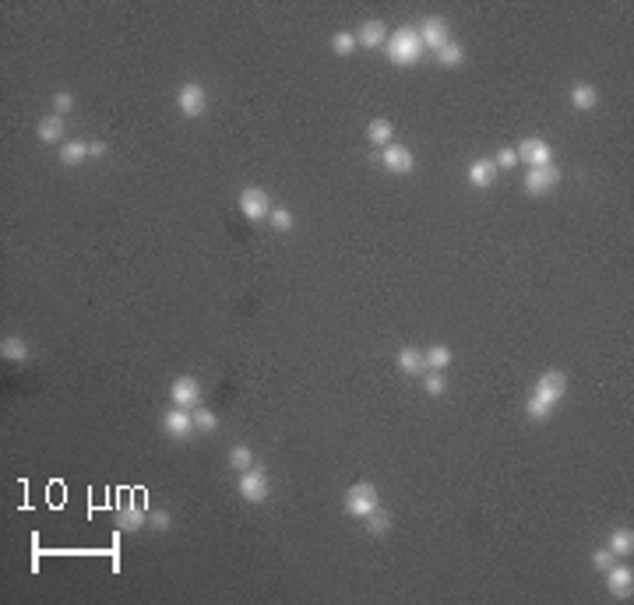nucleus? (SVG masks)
<instances>
[{
  "mask_svg": "<svg viewBox=\"0 0 634 605\" xmlns=\"http://www.w3.org/2000/svg\"><path fill=\"white\" fill-rule=\"evenodd\" d=\"M564 395H567V377H564L560 370L542 373L539 384H536V390H532V398H529V419H532V422H542V419L553 412V405H557Z\"/></svg>",
  "mask_w": 634,
  "mask_h": 605,
  "instance_id": "f257e3e1",
  "label": "nucleus"
},
{
  "mask_svg": "<svg viewBox=\"0 0 634 605\" xmlns=\"http://www.w3.org/2000/svg\"><path fill=\"white\" fill-rule=\"evenodd\" d=\"M384 46H388V60H391V64H399V67H412L416 60L427 53V46H423L416 28H399L395 36H388Z\"/></svg>",
  "mask_w": 634,
  "mask_h": 605,
  "instance_id": "f03ea898",
  "label": "nucleus"
},
{
  "mask_svg": "<svg viewBox=\"0 0 634 605\" xmlns=\"http://www.w3.org/2000/svg\"><path fill=\"white\" fill-rule=\"evenodd\" d=\"M377 490L370 486V482H356V486L346 493V510L352 514V518H370V514L377 510Z\"/></svg>",
  "mask_w": 634,
  "mask_h": 605,
  "instance_id": "7ed1b4c3",
  "label": "nucleus"
},
{
  "mask_svg": "<svg viewBox=\"0 0 634 605\" xmlns=\"http://www.w3.org/2000/svg\"><path fill=\"white\" fill-rule=\"evenodd\" d=\"M240 211H244V219L261 222V219L271 215V201H268V194L261 187H247L244 194H240Z\"/></svg>",
  "mask_w": 634,
  "mask_h": 605,
  "instance_id": "20e7f679",
  "label": "nucleus"
},
{
  "mask_svg": "<svg viewBox=\"0 0 634 605\" xmlns=\"http://www.w3.org/2000/svg\"><path fill=\"white\" fill-rule=\"evenodd\" d=\"M176 106H180V113H184V116H201V113L208 109V92H204V85L187 81L184 88H180Z\"/></svg>",
  "mask_w": 634,
  "mask_h": 605,
  "instance_id": "39448f33",
  "label": "nucleus"
},
{
  "mask_svg": "<svg viewBox=\"0 0 634 605\" xmlns=\"http://www.w3.org/2000/svg\"><path fill=\"white\" fill-rule=\"evenodd\" d=\"M518 162H529V169L550 166V162H553V148L542 141V138H525V141L518 144Z\"/></svg>",
  "mask_w": 634,
  "mask_h": 605,
  "instance_id": "423d86ee",
  "label": "nucleus"
},
{
  "mask_svg": "<svg viewBox=\"0 0 634 605\" xmlns=\"http://www.w3.org/2000/svg\"><path fill=\"white\" fill-rule=\"evenodd\" d=\"M240 496H244L247 503L268 500V475L261 468H247L244 475H240Z\"/></svg>",
  "mask_w": 634,
  "mask_h": 605,
  "instance_id": "0eeeda50",
  "label": "nucleus"
},
{
  "mask_svg": "<svg viewBox=\"0 0 634 605\" xmlns=\"http://www.w3.org/2000/svg\"><path fill=\"white\" fill-rule=\"evenodd\" d=\"M557 179H560V169L553 162L550 166H536V169L525 173V190L529 194H550L557 187Z\"/></svg>",
  "mask_w": 634,
  "mask_h": 605,
  "instance_id": "6e6552de",
  "label": "nucleus"
},
{
  "mask_svg": "<svg viewBox=\"0 0 634 605\" xmlns=\"http://www.w3.org/2000/svg\"><path fill=\"white\" fill-rule=\"evenodd\" d=\"M169 395H173V405H176V408H198V402H201V384H198L194 377H176L173 387H169Z\"/></svg>",
  "mask_w": 634,
  "mask_h": 605,
  "instance_id": "1a4fd4ad",
  "label": "nucleus"
},
{
  "mask_svg": "<svg viewBox=\"0 0 634 605\" xmlns=\"http://www.w3.org/2000/svg\"><path fill=\"white\" fill-rule=\"evenodd\" d=\"M419 39H423L427 50H441L444 43H451V28H447L444 18H427L423 28H419Z\"/></svg>",
  "mask_w": 634,
  "mask_h": 605,
  "instance_id": "9d476101",
  "label": "nucleus"
},
{
  "mask_svg": "<svg viewBox=\"0 0 634 605\" xmlns=\"http://www.w3.org/2000/svg\"><path fill=\"white\" fill-rule=\"evenodd\" d=\"M381 162H384V169L388 173H395V176H405V173H412V151L409 148H402V144H388L384 148V155H381Z\"/></svg>",
  "mask_w": 634,
  "mask_h": 605,
  "instance_id": "9b49d317",
  "label": "nucleus"
},
{
  "mask_svg": "<svg viewBox=\"0 0 634 605\" xmlns=\"http://www.w3.org/2000/svg\"><path fill=\"white\" fill-rule=\"evenodd\" d=\"M606 588H610V595L613 598H631V591H634V573H631V566H610L606 570Z\"/></svg>",
  "mask_w": 634,
  "mask_h": 605,
  "instance_id": "f8f14e48",
  "label": "nucleus"
},
{
  "mask_svg": "<svg viewBox=\"0 0 634 605\" xmlns=\"http://www.w3.org/2000/svg\"><path fill=\"white\" fill-rule=\"evenodd\" d=\"M116 525H120V531H138V528L148 525V514H145V507H141L138 500H127L124 507H120Z\"/></svg>",
  "mask_w": 634,
  "mask_h": 605,
  "instance_id": "ddd939ff",
  "label": "nucleus"
},
{
  "mask_svg": "<svg viewBox=\"0 0 634 605\" xmlns=\"http://www.w3.org/2000/svg\"><path fill=\"white\" fill-rule=\"evenodd\" d=\"M162 430L169 433V437H187L191 430H194V415H187V408H173V412H166L162 415Z\"/></svg>",
  "mask_w": 634,
  "mask_h": 605,
  "instance_id": "4468645a",
  "label": "nucleus"
},
{
  "mask_svg": "<svg viewBox=\"0 0 634 605\" xmlns=\"http://www.w3.org/2000/svg\"><path fill=\"white\" fill-rule=\"evenodd\" d=\"M356 43L367 46V50H377V46L388 43V28L381 21H363V25H359V32H356Z\"/></svg>",
  "mask_w": 634,
  "mask_h": 605,
  "instance_id": "2eb2a0df",
  "label": "nucleus"
},
{
  "mask_svg": "<svg viewBox=\"0 0 634 605\" xmlns=\"http://www.w3.org/2000/svg\"><path fill=\"white\" fill-rule=\"evenodd\" d=\"M494 176H497V166L494 162H487V159H476L472 166H469V179L476 187H490L494 184Z\"/></svg>",
  "mask_w": 634,
  "mask_h": 605,
  "instance_id": "dca6fc26",
  "label": "nucleus"
},
{
  "mask_svg": "<svg viewBox=\"0 0 634 605\" xmlns=\"http://www.w3.org/2000/svg\"><path fill=\"white\" fill-rule=\"evenodd\" d=\"M39 141H46V144L64 141V116H46L39 124Z\"/></svg>",
  "mask_w": 634,
  "mask_h": 605,
  "instance_id": "f3484780",
  "label": "nucleus"
},
{
  "mask_svg": "<svg viewBox=\"0 0 634 605\" xmlns=\"http://www.w3.org/2000/svg\"><path fill=\"white\" fill-rule=\"evenodd\" d=\"M88 159V141H67L64 148H60V162L64 166H78Z\"/></svg>",
  "mask_w": 634,
  "mask_h": 605,
  "instance_id": "a211bd4d",
  "label": "nucleus"
},
{
  "mask_svg": "<svg viewBox=\"0 0 634 605\" xmlns=\"http://www.w3.org/2000/svg\"><path fill=\"white\" fill-rule=\"evenodd\" d=\"M571 106H575V109H582V113H585V109L599 106V92H595V88H592V85H578V88H575V92H571Z\"/></svg>",
  "mask_w": 634,
  "mask_h": 605,
  "instance_id": "6ab92c4d",
  "label": "nucleus"
},
{
  "mask_svg": "<svg viewBox=\"0 0 634 605\" xmlns=\"http://www.w3.org/2000/svg\"><path fill=\"white\" fill-rule=\"evenodd\" d=\"M631 549H634L631 528H617V531L610 535V553H613V556H631Z\"/></svg>",
  "mask_w": 634,
  "mask_h": 605,
  "instance_id": "aec40b11",
  "label": "nucleus"
},
{
  "mask_svg": "<svg viewBox=\"0 0 634 605\" xmlns=\"http://www.w3.org/2000/svg\"><path fill=\"white\" fill-rule=\"evenodd\" d=\"M0 355L11 359V362H28V345L21 338H4L0 342Z\"/></svg>",
  "mask_w": 634,
  "mask_h": 605,
  "instance_id": "412c9836",
  "label": "nucleus"
},
{
  "mask_svg": "<svg viewBox=\"0 0 634 605\" xmlns=\"http://www.w3.org/2000/svg\"><path fill=\"white\" fill-rule=\"evenodd\" d=\"M399 366L405 373H423V370H427V359H423V352H416V349H402L399 352Z\"/></svg>",
  "mask_w": 634,
  "mask_h": 605,
  "instance_id": "4be33fe9",
  "label": "nucleus"
},
{
  "mask_svg": "<svg viewBox=\"0 0 634 605\" xmlns=\"http://www.w3.org/2000/svg\"><path fill=\"white\" fill-rule=\"evenodd\" d=\"M434 56L441 60L444 67H458L462 60H465V53H462V46H458V43H444L441 50H434Z\"/></svg>",
  "mask_w": 634,
  "mask_h": 605,
  "instance_id": "5701e85b",
  "label": "nucleus"
},
{
  "mask_svg": "<svg viewBox=\"0 0 634 605\" xmlns=\"http://www.w3.org/2000/svg\"><path fill=\"white\" fill-rule=\"evenodd\" d=\"M423 359H427V370H444V366H451V349L434 345L430 352H423Z\"/></svg>",
  "mask_w": 634,
  "mask_h": 605,
  "instance_id": "b1692460",
  "label": "nucleus"
},
{
  "mask_svg": "<svg viewBox=\"0 0 634 605\" xmlns=\"http://www.w3.org/2000/svg\"><path fill=\"white\" fill-rule=\"evenodd\" d=\"M229 465H233L236 472L254 468V454H251V447H233V450H229Z\"/></svg>",
  "mask_w": 634,
  "mask_h": 605,
  "instance_id": "393cba45",
  "label": "nucleus"
},
{
  "mask_svg": "<svg viewBox=\"0 0 634 605\" xmlns=\"http://www.w3.org/2000/svg\"><path fill=\"white\" fill-rule=\"evenodd\" d=\"M388 528H391V518H388V514H384V510L377 507V510L370 514V518H367V531L381 538V535H388Z\"/></svg>",
  "mask_w": 634,
  "mask_h": 605,
  "instance_id": "a878e982",
  "label": "nucleus"
},
{
  "mask_svg": "<svg viewBox=\"0 0 634 605\" xmlns=\"http://www.w3.org/2000/svg\"><path fill=\"white\" fill-rule=\"evenodd\" d=\"M367 138L374 144H391V124H388V120H374V124L367 127Z\"/></svg>",
  "mask_w": 634,
  "mask_h": 605,
  "instance_id": "bb28decb",
  "label": "nucleus"
},
{
  "mask_svg": "<svg viewBox=\"0 0 634 605\" xmlns=\"http://www.w3.org/2000/svg\"><path fill=\"white\" fill-rule=\"evenodd\" d=\"M215 426H219V415H215V412H208V408H198V412H194V430L215 433Z\"/></svg>",
  "mask_w": 634,
  "mask_h": 605,
  "instance_id": "cd10ccee",
  "label": "nucleus"
},
{
  "mask_svg": "<svg viewBox=\"0 0 634 605\" xmlns=\"http://www.w3.org/2000/svg\"><path fill=\"white\" fill-rule=\"evenodd\" d=\"M356 46H359V43H356V36H352V32H339L335 39H331V50H335L339 56H349Z\"/></svg>",
  "mask_w": 634,
  "mask_h": 605,
  "instance_id": "c85d7f7f",
  "label": "nucleus"
},
{
  "mask_svg": "<svg viewBox=\"0 0 634 605\" xmlns=\"http://www.w3.org/2000/svg\"><path fill=\"white\" fill-rule=\"evenodd\" d=\"M268 222H271V229H279V232H289V229H293V215H289L286 208H271Z\"/></svg>",
  "mask_w": 634,
  "mask_h": 605,
  "instance_id": "c756f323",
  "label": "nucleus"
},
{
  "mask_svg": "<svg viewBox=\"0 0 634 605\" xmlns=\"http://www.w3.org/2000/svg\"><path fill=\"white\" fill-rule=\"evenodd\" d=\"M71 106H74L71 92H56V96H53V109H56V116H64V113H71Z\"/></svg>",
  "mask_w": 634,
  "mask_h": 605,
  "instance_id": "7c9ffc66",
  "label": "nucleus"
},
{
  "mask_svg": "<svg viewBox=\"0 0 634 605\" xmlns=\"http://www.w3.org/2000/svg\"><path fill=\"white\" fill-rule=\"evenodd\" d=\"M515 162H518V151H515V148H504L500 155L494 159V166H497V169H511Z\"/></svg>",
  "mask_w": 634,
  "mask_h": 605,
  "instance_id": "2f4dec72",
  "label": "nucleus"
},
{
  "mask_svg": "<svg viewBox=\"0 0 634 605\" xmlns=\"http://www.w3.org/2000/svg\"><path fill=\"white\" fill-rule=\"evenodd\" d=\"M444 390H447V384H444V377H437V373H430V377H427V395H430V398H441V395H444Z\"/></svg>",
  "mask_w": 634,
  "mask_h": 605,
  "instance_id": "473e14b6",
  "label": "nucleus"
},
{
  "mask_svg": "<svg viewBox=\"0 0 634 605\" xmlns=\"http://www.w3.org/2000/svg\"><path fill=\"white\" fill-rule=\"evenodd\" d=\"M148 521H152V528H156V531H169V525H173L169 510H156V514H152V518H148Z\"/></svg>",
  "mask_w": 634,
  "mask_h": 605,
  "instance_id": "72a5a7b5",
  "label": "nucleus"
},
{
  "mask_svg": "<svg viewBox=\"0 0 634 605\" xmlns=\"http://www.w3.org/2000/svg\"><path fill=\"white\" fill-rule=\"evenodd\" d=\"M592 566L595 570H610L613 566V553H592Z\"/></svg>",
  "mask_w": 634,
  "mask_h": 605,
  "instance_id": "f704fd0d",
  "label": "nucleus"
},
{
  "mask_svg": "<svg viewBox=\"0 0 634 605\" xmlns=\"http://www.w3.org/2000/svg\"><path fill=\"white\" fill-rule=\"evenodd\" d=\"M106 155V141H88V159H99Z\"/></svg>",
  "mask_w": 634,
  "mask_h": 605,
  "instance_id": "c9c22d12",
  "label": "nucleus"
}]
</instances>
